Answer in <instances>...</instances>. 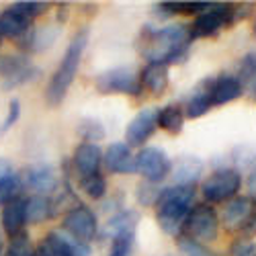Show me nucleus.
<instances>
[{"mask_svg": "<svg viewBox=\"0 0 256 256\" xmlns=\"http://www.w3.org/2000/svg\"><path fill=\"white\" fill-rule=\"evenodd\" d=\"M18 117H20V102L16 98H12L10 104H8V113H6L4 121L0 123V138L6 136L8 130H12V125L18 121Z\"/></svg>", "mask_w": 256, "mask_h": 256, "instance_id": "nucleus-35", "label": "nucleus"}, {"mask_svg": "<svg viewBox=\"0 0 256 256\" xmlns=\"http://www.w3.org/2000/svg\"><path fill=\"white\" fill-rule=\"evenodd\" d=\"M12 6H14L20 14H23L25 18H29L31 23H33V20H35L41 12H44V10H48V4H46V2H14Z\"/></svg>", "mask_w": 256, "mask_h": 256, "instance_id": "nucleus-33", "label": "nucleus"}, {"mask_svg": "<svg viewBox=\"0 0 256 256\" xmlns=\"http://www.w3.org/2000/svg\"><path fill=\"white\" fill-rule=\"evenodd\" d=\"M37 256H90V248L82 242L68 240L60 232H50L41 240Z\"/></svg>", "mask_w": 256, "mask_h": 256, "instance_id": "nucleus-12", "label": "nucleus"}, {"mask_svg": "<svg viewBox=\"0 0 256 256\" xmlns=\"http://www.w3.org/2000/svg\"><path fill=\"white\" fill-rule=\"evenodd\" d=\"M209 106H211V100H209V80H205L201 86L190 94V98L186 100V117L190 119H199L203 117L207 111H209Z\"/></svg>", "mask_w": 256, "mask_h": 256, "instance_id": "nucleus-25", "label": "nucleus"}, {"mask_svg": "<svg viewBox=\"0 0 256 256\" xmlns=\"http://www.w3.org/2000/svg\"><path fill=\"white\" fill-rule=\"evenodd\" d=\"M238 230L242 232V238H250V240H252V238L256 236V211L250 213V216L242 222V226H240Z\"/></svg>", "mask_w": 256, "mask_h": 256, "instance_id": "nucleus-36", "label": "nucleus"}, {"mask_svg": "<svg viewBox=\"0 0 256 256\" xmlns=\"http://www.w3.org/2000/svg\"><path fill=\"white\" fill-rule=\"evenodd\" d=\"M242 186V174L234 168H220L201 184V195L207 203H224L234 199Z\"/></svg>", "mask_w": 256, "mask_h": 256, "instance_id": "nucleus-5", "label": "nucleus"}, {"mask_svg": "<svg viewBox=\"0 0 256 256\" xmlns=\"http://www.w3.org/2000/svg\"><path fill=\"white\" fill-rule=\"evenodd\" d=\"M170 170H172V160L160 148L144 146L136 154V172H140L146 182H162L170 174Z\"/></svg>", "mask_w": 256, "mask_h": 256, "instance_id": "nucleus-7", "label": "nucleus"}, {"mask_svg": "<svg viewBox=\"0 0 256 256\" xmlns=\"http://www.w3.org/2000/svg\"><path fill=\"white\" fill-rule=\"evenodd\" d=\"M252 211H256V203L252 197H236L228 203L224 211V224L230 230H238Z\"/></svg>", "mask_w": 256, "mask_h": 256, "instance_id": "nucleus-19", "label": "nucleus"}, {"mask_svg": "<svg viewBox=\"0 0 256 256\" xmlns=\"http://www.w3.org/2000/svg\"><path fill=\"white\" fill-rule=\"evenodd\" d=\"M4 256H37V248L25 230L10 236V242L6 246Z\"/></svg>", "mask_w": 256, "mask_h": 256, "instance_id": "nucleus-26", "label": "nucleus"}, {"mask_svg": "<svg viewBox=\"0 0 256 256\" xmlns=\"http://www.w3.org/2000/svg\"><path fill=\"white\" fill-rule=\"evenodd\" d=\"M0 74H2V88L10 90L33 82L39 76V68H35L25 56H2L0 58Z\"/></svg>", "mask_w": 256, "mask_h": 256, "instance_id": "nucleus-8", "label": "nucleus"}, {"mask_svg": "<svg viewBox=\"0 0 256 256\" xmlns=\"http://www.w3.org/2000/svg\"><path fill=\"white\" fill-rule=\"evenodd\" d=\"M195 201V186L172 184L160 190L156 201V220L168 236H180V230Z\"/></svg>", "mask_w": 256, "mask_h": 256, "instance_id": "nucleus-2", "label": "nucleus"}, {"mask_svg": "<svg viewBox=\"0 0 256 256\" xmlns=\"http://www.w3.org/2000/svg\"><path fill=\"white\" fill-rule=\"evenodd\" d=\"M138 222H140V213L134 211V209H123L119 213L106 222V236H121V234H136V228H138Z\"/></svg>", "mask_w": 256, "mask_h": 256, "instance_id": "nucleus-21", "label": "nucleus"}, {"mask_svg": "<svg viewBox=\"0 0 256 256\" xmlns=\"http://www.w3.org/2000/svg\"><path fill=\"white\" fill-rule=\"evenodd\" d=\"M178 250H180V256H211V252L203 246V244H199L197 240H193V238H188V236H178Z\"/></svg>", "mask_w": 256, "mask_h": 256, "instance_id": "nucleus-31", "label": "nucleus"}, {"mask_svg": "<svg viewBox=\"0 0 256 256\" xmlns=\"http://www.w3.org/2000/svg\"><path fill=\"white\" fill-rule=\"evenodd\" d=\"M236 78L242 86V92H246L248 98L256 100V52H250L240 60V70Z\"/></svg>", "mask_w": 256, "mask_h": 256, "instance_id": "nucleus-22", "label": "nucleus"}, {"mask_svg": "<svg viewBox=\"0 0 256 256\" xmlns=\"http://www.w3.org/2000/svg\"><path fill=\"white\" fill-rule=\"evenodd\" d=\"M25 213H27L29 224H41V222H48L56 216V207L50 197L33 195L29 199H25Z\"/></svg>", "mask_w": 256, "mask_h": 256, "instance_id": "nucleus-20", "label": "nucleus"}, {"mask_svg": "<svg viewBox=\"0 0 256 256\" xmlns=\"http://www.w3.org/2000/svg\"><path fill=\"white\" fill-rule=\"evenodd\" d=\"M78 134L86 140L88 144H96L98 140L104 138V130H102V125L94 119H82L78 123Z\"/></svg>", "mask_w": 256, "mask_h": 256, "instance_id": "nucleus-30", "label": "nucleus"}, {"mask_svg": "<svg viewBox=\"0 0 256 256\" xmlns=\"http://www.w3.org/2000/svg\"><path fill=\"white\" fill-rule=\"evenodd\" d=\"M158 127H162L164 132L178 136L184 127V111L178 104H166L158 111Z\"/></svg>", "mask_w": 256, "mask_h": 256, "instance_id": "nucleus-24", "label": "nucleus"}, {"mask_svg": "<svg viewBox=\"0 0 256 256\" xmlns=\"http://www.w3.org/2000/svg\"><path fill=\"white\" fill-rule=\"evenodd\" d=\"M102 162L113 174H132V172H136V154L132 152V148L127 144H123V142H115V144H111L109 148H106Z\"/></svg>", "mask_w": 256, "mask_h": 256, "instance_id": "nucleus-13", "label": "nucleus"}, {"mask_svg": "<svg viewBox=\"0 0 256 256\" xmlns=\"http://www.w3.org/2000/svg\"><path fill=\"white\" fill-rule=\"evenodd\" d=\"M74 168L80 172V176H92V174H98V168L102 164V152L98 144H88V142H82L76 152H74Z\"/></svg>", "mask_w": 256, "mask_h": 256, "instance_id": "nucleus-14", "label": "nucleus"}, {"mask_svg": "<svg viewBox=\"0 0 256 256\" xmlns=\"http://www.w3.org/2000/svg\"><path fill=\"white\" fill-rule=\"evenodd\" d=\"M142 82V88H148L152 94H164L168 88V82H170V74H168V66L164 64H152L148 62V66L142 70L140 76Z\"/></svg>", "mask_w": 256, "mask_h": 256, "instance_id": "nucleus-17", "label": "nucleus"}, {"mask_svg": "<svg viewBox=\"0 0 256 256\" xmlns=\"http://www.w3.org/2000/svg\"><path fill=\"white\" fill-rule=\"evenodd\" d=\"M80 186L90 199H102L106 195V180H104V176L100 172L92 174V176H84L80 180Z\"/></svg>", "mask_w": 256, "mask_h": 256, "instance_id": "nucleus-29", "label": "nucleus"}, {"mask_svg": "<svg viewBox=\"0 0 256 256\" xmlns=\"http://www.w3.org/2000/svg\"><path fill=\"white\" fill-rule=\"evenodd\" d=\"M0 226L8 234V236H14V234L23 232V228L27 226V213H25V199H16L8 205L2 207V213H0Z\"/></svg>", "mask_w": 256, "mask_h": 256, "instance_id": "nucleus-18", "label": "nucleus"}, {"mask_svg": "<svg viewBox=\"0 0 256 256\" xmlns=\"http://www.w3.org/2000/svg\"><path fill=\"white\" fill-rule=\"evenodd\" d=\"M254 35H256V20H254Z\"/></svg>", "mask_w": 256, "mask_h": 256, "instance_id": "nucleus-39", "label": "nucleus"}, {"mask_svg": "<svg viewBox=\"0 0 256 256\" xmlns=\"http://www.w3.org/2000/svg\"><path fill=\"white\" fill-rule=\"evenodd\" d=\"M62 228L66 230L76 242L86 244L96 236L98 222H96V216L90 207L76 205L66 213V218L62 222Z\"/></svg>", "mask_w": 256, "mask_h": 256, "instance_id": "nucleus-9", "label": "nucleus"}, {"mask_svg": "<svg viewBox=\"0 0 256 256\" xmlns=\"http://www.w3.org/2000/svg\"><path fill=\"white\" fill-rule=\"evenodd\" d=\"M2 250H4V242H2V236H0V254H2Z\"/></svg>", "mask_w": 256, "mask_h": 256, "instance_id": "nucleus-38", "label": "nucleus"}, {"mask_svg": "<svg viewBox=\"0 0 256 256\" xmlns=\"http://www.w3.org/2000/svg\"><path fill=\"white\" fill-rule=\"evenodd\" d=\"M31 29V20L25 18L14 6L0 12V39H23Z\"/></svg>", "mask_w": 256, "mask_h": 256, "instance_id": "nucleus-16", "label": "nucleus"}, {"mask_svg": "<svg viewBox=\"0 0 256 256\" xmlns=\"http://www.w3.org/2000/svg\"><path fill=\"white\" fill-rule=\"evenodd\" d=\"M230 256H256V244L250 238H236L230 246Z\"/></svg>", "mask_w": 256, "mask_h": 256, "instance_id": "nucleus-32", "label": "nucleus"}, {"mask_svg": "<svg viewBox=\"0 0 256 256\" xmlns=\"http://www.w3.org/2000/svg\"><path fill=\"white\" fill-rule=\"evenodd\" d=\"M20 190H23V182H20L18 174H8L4 178H0V207H4L12 201L18 199Z\"/></svg>", "mask_w": 256, "mask_h": 256, "instance_id": "nucleus-27", "label": "nucleus"}, {"mask_svg": "<svg viewBox=\"0 0 256 256\" xmlns=\"http://www.w3.org/2000/svg\"><path fill=\"white\" fill-rule=\"evenodd\" d=\"M203 172V162L197 160V158H190V156H184L176 162V168H174V184H188V186H195V180L201 176Z\"/></svg>", "mask_w": 256, "mask_h": 256, "instance_id": "nucleus-23", "label": "nucleus"}, {"mask_svg": "<svg viewBox=\"0 0 256 256\" xmlns=\"http://www.w3.org/2000/svg\"><path fill=\"white\" fill-rule=\"evenodd\" d=\"M188 25H168L160 29L146 27L142 31V54L152 64H182L188 56L190 46Z\"/></svg>", "mask_w": 256, "mask_h": 256, "instance_id": "nucleus-1", "label": "nucleus"}, {"mask_svg": "<svg viewBox=\"0 0 256 256\" xmlns=\"http://www.w3.org/2000/svg\"><path fill=\"white\" fill-rule=\"evenodd\" d=\"M14 170H12V164L6 160V158H0V178H4L8 174H12Z\"/></svg>", "mask_w": 256, "mask_h": 256, "instance_id": "nucleus-37", "label": "nucleus"}, {"mask_svg": "<svg viewBox=\"0 0 256 256\" xmlns=\"http://www.w3.org/2000/svg\"><path fill=\"white\" fill-rule=\"evenodd\" d=\"M20 182H23V186L31 188L33 193L50 197L60 186V176H58V170L52 164L41 162V164H33L29 168H25L23 176H20Z\"/></svg>", "mask_w": 256, "mask_h": 256, "instance_id": "nucleus-10", "label": "nucleus"}, {"mask_svg": "<svg viewBox=\"0 0 256 256\" xmlns=\"http://www.w3.org/2000/svg\"><path fill=\"white\" fill-rule=\"evenodd\" d=\"M96 90L102 94H127V96H140L142 94V82L140 76L132 68H111L104 70L94 78Z\"/></svg>", "mask_w": 256, "mask_h": 256, "instance_id": "nucleus-6", "label": "nucleus"}, {"mask_svg": "<svg viewBox=\"0 0 256 256\" xmlns=\"http://www.w3.org/2000/svg\"><path fill=\"white\" fill-rule=\"evenodd\" d=\"M158 109H142L125 130V144L130 148H144L158 127Z\"/></svg>", "mask_w": 256, "mask_h": 256, "instance_id": "nucleus-11", "label": "nucleus"}, {"mask_svg": "<svg viewBox=\"0 0 256 256\" xmlns=\"http://www.w3.org/2000/svg\"><path fill=\"white\" fill-rule=\"evenodd\" d=\"M182 228L186 230L184 236L193 238L197 242H203V244H209L220 234V218L209 203H197L190 207Z\"/></svg>", "mask_w": 256, "mask_h": 256, "instance_id": "nucleus-4", "label": "nucleus"}, {"mask_svg": "<svg viewBox=\"0 0 256 256\" xmlns=\"http://www.w3.org/2000/svg\"><path fill=\"white\" fill-rule=\"evenodd\" d=\"M160 197V188L152 182H146V184H140L138 186V201L142 205H156Z\"/></svg>", "mask_w": 256, "mask_h": 256, "instance_id": "nucleus-34", "label": "nucleus"}, {"mask_svg": "<svg viewBox=\"0 0 256 256\" xmlns=\"http://www.w3.org/2000/svg\"><path fill=\"white\" fill-rule=\"evenodd\" d=\"M109 256H136V234H121L111 238Z\"/></svg>", "mask_w": 256, "mask_h": 256, "instance_id": "nucleus-28", "label": "nucleus"}, {"mask_svg": "<svg viewBox=\"0 0 256 256\" xmlns=\"http://www.w3.org/2000/svg\"><path fill=\"white\" fill-rule=\"evenodd\" d=\"M86 44H88V31L86 29L78 31L72 37L70 46L66 48V54H64V58L60 60L58 70L54 72V76H52V80L48 84V90H46L48 104L58 106V104H62L64 98H66L72 82H74V78L78 74V68H80L84 50H86Z\"/></svg>", "mask_w": 256, "mask_h": 256, "instance_id": "nucleus-3", "label": "nucleus"}, {"mask_svg": "<svg viewBox=\"0 0 256 256\" xmlns=\"http://www.w3.org/2000/svg\"><path fill=\"white\" fill-rule=\"evenodd\" d=\"M242 96V86L236 76H220L209 80V100L211 104H226Z\"/></svg>", "mask_w": 256, "mask_h": 256, "instance_id": "nucleus-15", "label": "nucleus"}]
</instances>
